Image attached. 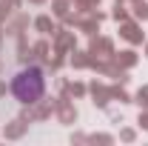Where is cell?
<instances>
[{
  "instance_id": "obj_1",
  "label": "cell",
  "mask_w": 148,
  "mask_h": 146,
  "mask_svg": "<svg viewBox=\"0 0 148 146\" xmlns=\"http://www.w3.org/2000/svg\"><path fill=\"white\" fill-rule=\"evenodd\" d=\"M46 92V74L40 66H26L12 77V95L20 103H37Z\"/></svg>"
}]
</instances>
